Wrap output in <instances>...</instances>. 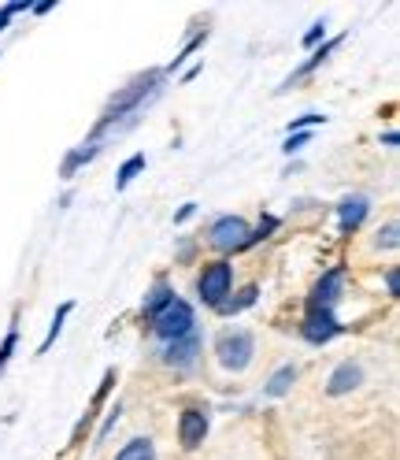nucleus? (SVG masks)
Listing matches in <instances>:
<instances>
[{
    "instance_id": "1",
    "label": "nucleus",
    "mask_w": 400,
    "mask_h": 460,
    "mask_svg": "<svg viewBox=\"0 0 400 460\" xmlns=\"http://www.w3.org/2000/svg\"><path fill=\"white\" fill-rule=\"evenodd\" d=\"M160 82H163V71H149V75H141L134 78L130 85H123V90L108 101L104 115H100V123L93 130V146H100V137L111 134V130H119V123H134V115H141V108H145L156 93H160Z\"/></svg>"
},
{
    "instance_id": "2",
    "label": "nucleus",
    "mask_w": 400,
    "mask_h": 460,
    "mask_svg": "<svg viewBox=\"0 0 400 460\" xmlns=\"http://www.w3.org/2000/svg\"><path fill=\"white\" fill-rule=\"evenodd\" d=\"M252 357H256V334L252 331H245V327H226V331H219V338H215V360L226 367V371H245L248 364H252Z\"/></svg>"
},
{
    "instance_id": "3",
    "label": "nucleus",
    "mask_w": 400,
    "mask_h": 460,
    "mask_svg": "<svg viewBox=\"0 0 400 460\" xmlns=\"http://www.w3.org/2000/svg\"><path fill=\"white\" fill-rule=\"evenodd\" d=\"M152 334L156 338H163V341H175V338H186V334H193L196 327V315H193V305L189 301H182V297H170L156 315H152Z\"/></svg>"
},
{
    "instance_id": "4",
    "label": "nucleus",
    "mask_w": 400,
    "mask_h": 460,
    "mask_svg": "<svg viewBox=\"0 0 400 460\" xmlns=\"http://www.w3.org/2000/svg\"><path fill=\"white\" fill-rule=\"evenodd\" d=\"M230 286H234V268L226 261H212L196 275V297L208 308H219L226 297H230Z\"/></svg>"
},
{
    "instance_id": "5",
    "label": "nucleus",
    "mask_w": 400,
    "mask_h": 460,
    "mask_svg": "<svg viewBox=\"0 0 400 460\" xmlns=\"http://www.w3.org/2000/svg\"><path fill=\"white\" fill-rule=\"evenodd\" d=\"M248 234H252V230H248V223L241 216H219L212 223V230H208V242L215 249H222V252H234V249L248 245Z\"/></svg>"
},
{
    "instance_id": "6",
    "label": "nucleus",
    "mask_w": 400,
    "mask_h": 460,
    "mask_svg": "<svg viewBox=\"0 0 400 460\" xmlns=\"http://www.w3.org/2000/svg\"><path fill=\"white\" fill-rule=\"evenodd\" d=\"M300 334H304L311 345H326V341H334L337 334H345V323H337L334 312H308L304 323H300Z\"/></svg>"
},
{
    "instance_id": "7",
    "label": "nucleus",
    "mask_w": 400,
    "mask_h": 460,
    "mask_svg": "<svg viewBox=\"0 0 400 460\" xmlns=\"http://www.w3.org/2000/svg\"><path fill=\"white\" fill-rule=\"evenodd\" d=\"M341 282H345V268H330L319 282L316 290L308 297V312H334L337 297H341Z\"/></svg>"
},
{
    "instance_id": "8",
    "label": "nucleus",
    "mask_w": 400,
    "mask_h": 460,
    "mask_svg": "<svg viewBox=\"0 0 400 460\" xmlns=\"http://www.w3.org/2000/svg\"><path fill=\"white\" fill-rule=\"evenodd\" d=\"M204 438H208V409H196V405L182 409V416H178V442H182V449L204 446Z\"/></svg>"
},
{
    "instance_id": "9",
    "label": "nucleus",
    "mask_w": 400,
    "mask_h": 460,
    "mask_svg": "<svg viewBox=\"0 0 400 460\" xmlns=\"http://www.w3.org/2000/svg\"><path fill=\"white\" fill-rule=\"evenodd\" d=\"M200 357V334H186V338H175V341H167V349L160 353V360L167 367H175V371H189Z\"/></svg>"
},
{
    "instance_id": "10",
    "label": "nucleus",
    "mask_w": 400,
    "mask_h": 460,
    "mask_svg": "<svg viewBox=\"0 0 400 460\" xmlns=\"http://www.w3.org/2000/svg\"><path fill=\"white\" fill-rule=\"evenodd\" d=\"M367 212H370V200L367 197H345L337 205V226H341V234H352V230L367 219Z\"/></svg>"
},
{
    "instance_id": "11",
    "label": "nucleus",
    "mask_w": 400,
    "mask_h": 460,
    "mask_svg": "<svg viewBox=\"0 0 400 460\" xmlns=\"http://www.w3.org/2000/svg\"><path fill=\"white\" fill-rule=\"evenodd\" d=\"M360 383H363V367H360L356 360H345V364L334 367V376H330V383H326V394H330V397H341V394L356 390Z\"/></svg>"
},
{
    "instance_id": "12",
    "label": "nucleus",
    "mask_w": 400,
    "mask_h": 460,
    "mask_svg": "<svg viewBox=\"0 0 400 460\" xmlns=\"http://www.w3.org/2000/svg\"><path fill=\"white\" fill-rule=\"evenodd\" d=\"M341 41H345V38H330V41H323V45H319V49H316V52H311V56H308V60L300 64V71H293V75H290V82H285V90H290V85H297V82H300L304 75H311V71H316V67H319V64L326 60V56H330V52H334V49H337Z\"/></svg>"
},
{
    "instance_id": "13",
    "label": "nucleus",
    "mask_w": 400,
    "mask_h": 460,
    "mask_svg": "<svg viewBox=\"0 0 400 460\" xmlns=\"http://www.w3.org/2000/svg\"><path fill=\"white\" fill-rule=\"evenodd\" d=\"M170 297H175V290H170V282H167V279H156V282H152V290L145 294V305H141V312H145V320H152V315H156Z\"/></svg>"
},
{
    "instance_id": "14",
    "label": "nucleus",
    "mask_w": 400,
    "mask_h": 460,
    "mask_svg": "<svg viewBox=\"0 0 400 460\" xmlns=\"http://www.w3.org/2000/svg\"><path fill=\"white\" fill-rule=\"evenodd\" d=\"M116 460H160V456H156V442L134 435V438L116 453Z\"/></svg>"
},
{
    "instance_id": "15",
    "label": "nucleus",
    "mask_w": 400,
    "mask_h": 460,
    "mask_svg": "<svg viewBox=\"0 0 400 460\" xmlns=\"http://www.w3.org/2000/svg\"><path fill=\"white\" fill-rule=\"evenodd\" d=\"M293 379H297V364H282L271 376V383L264 386V394L267 397H285V394H290V386H293Z\"/></svg>"
},
{
    "instance_id": "16",
    "label": "nucleus",
    "mask_w": 400,
    "mask_h": 460,
    "mask_svg": "<svg viewBox=\"0 0 400 460\" xmlns=\"http://www.w3.org/2000/svg\"><path fill=\"white\" fill-rule=\"evenodd\" d=\"M71 312H74V305H71V301H64L60 308H56V315H52V327H48L45 341L38 345V353H48V349H52V341L60 338V331H64V323H67V315H71Z\"/></svg>"
},
{
    "instance_id": "17",
    "label": "nucleus",
    "mask_w": 400,
    "mask_h": 460,
    "mask_svg": "<svg viewBox=\"0 0 400 460\" xmlns=\"http://www.w3.org/2000/svg\"><path fill=\"white\" fill-rule=\"evenodd\" d=\"M256 297H260V290H256V286H245V290H241L238 297H226V301L219 305V312H222V315H234V312H241V308L256 305Z\"/></svg>"
},
{
    "instance_id": "18",
    "label": "nucleus",
    "mask_w": 400,
    "mask_h": 460,
    "mask_svg": "<svg viewBox=\"0 0 400 460\" xmlns=\"http://www.w3.org/2000/svg\"><path fill=\"white\" fill-rule=\"evenodd\" d=\"M141 171H145V156L137 153V156H130V160L119 167V175H116V190H126V186H130V182L141 175Z\"/></svg>"
},
{
    "instance_id": "19",
    "label": "nucleus",
    "mask_w": 400,
    "mask_h": 460,
    "mask_svg": "<svg viewBox=\"0 0 400 460\" xmlns=\"http://www.w3.org/2000/svg\"><path fill=\"white\" fill-rule=\"evenodd\" d=\"M97 153H100V146H93V141H90V149H74V153H67V160H64V179H71L74 171H78L82 164H90Z\"/></svg>"
},
{
    "instance_id": "20",
    "label": "nucleus",
    "mask_w": 400,
    "mask_h": 460,
    "mask_svg": "<svg viewBox=\"0 0 400 460\" xmlns=\"http://www.w3.org/2000/svg\"><path fill=\"white\" fill-rule=\"evenodd\" d=\"M15 345H19V327H12V331H8V338L0 341V371L8 367V360H12V353H15Z\"/></svg>"
},
{
    "instance_id": "21",
    "label": "nucleus",
    "mask_w": 400,
    "mask_h": 460,
    "mask_svg": "<svg viewBox=\"0 0 400 460\" xmlns=\"http://www.w3.org/2000/svg\"><path fill=\"white\" fill-rule=\"evenodd\" d=\"M204 38H208V31H204V34H196V38H193V41H189V45H186V49H182V52H178V56H175V64H170V67H167V71H175V67H182V64H186V60H189V56H193V52H196V49H200V45H204Z\"/></svg>"
},
{
    "instance_id": "22",
    "label": "nucleus",
    "mask_w": 400,
    "mask_h": 460,
    "mask_svg": "<svg viewBox=\"0 0 400 460\" xmlns=\"http://www.w3.org/2000/svg\"><path fill=\"white\" fill-rule=\"evenodd\" d=\"M316 123H326V115H316V111H308V115H300V119H293V123H290V134H300V130L316 127Z\"/></svg>"
},
{
    "instance_id": "23",
    "label": "nucleus",
    "mask_w": 400,
    "mask_h": 460,
    "mask_svg": "<svg viewBox=\"0 0 400 460\" xmlns=\"http://www.w3.org/2000/svg\"><path fill=\"white\" fill-rule=\"evenodd\" d=\"M308 141H311V134H308V130L290 134V137H285V146H282V153H290V156H293V153H300V149L308 146Z\"/></svg>"
},
{
    "instance_id": "24",
    "label": "nucleus",
    "mask_w": 400,
    "mask_h": 460,
    "mask_svg": "<svg viewBox=\"0 0 400 460\" xmlns=\"http://www.w3.org/2000/svg\"><path fill=\"white\" fill-rule=\"evenodd\" d=\"M319 41H326V26H323V22H316V26H311V31L304 34V45H308V49H316Z\"/></svg>"
},
{
    "instance_id": "25",
    "label": "nucleus",
    "mask_w": 400,
    "mask_h": 460,
    "mask_svg": "<svg viewBox=\"0 0 400 460\" xmlns=\"http://www.w3.org/2000/svg\"><path fill=\"white\" fill-rule=\"evenodd\" d=\"M378 249H396V223H389L386 230H378Z\"/></svg>"
},
{
    "instance_id": "26",
    "label": "nucleus",
    "mask_w": 400,
    "mask_h": 460,
    "mask_svg": "<svg viewBox=\"0 0 400 460\" xmlns=\"http://www.w3.org/2000/svg\"><path fill=\"white\" fill-rule=\"evenodd\" d=\"M116 423H119V405H116V409H111V416L104 420V427H100V435H97V446H100V442H104V438L111 435V427H116Z\"/></svg>"
},
{
    "instance_id": "27",
    "label": "nucleus",
    "mask_w": 400,
    "mask_h": 460,
    "mask_svg": "<svg viewBox=\"0 0 400 460\" xmlns=\"http://www.w3.org/2000/svg\"><path fill=\"white\" fill-rule=\"evenodd\" d=\"M386 290H389L393 297H396V290H400V271H396V268L386 271Z\"/></svg>"
},
{
    "instance_id": "28",
    "label": "nucleus",
    "mask_w": 400,
    "mask_h": 460,
    "mask_svg": "<svg viewBox=\"0 0 400 460\" xmlns=\"http://www.w3.org/2000/svg\"><path fill=\"white\" fill-rule=\"evenodd\" d=\"M193 212H196V205H186V208H182V212H178V216H175V223H186V219H189V216H193Z\"/></svg>"
},
{
    "instance_id": "29",
    "label": "nucleus",
    "mask_w": 400,
    "mask_h": 460,
    "mask_svg": "<svg viewBox=\"0 0 400 460\" xmlns=\"http://www.w3.org/2000/svg\"><path fill=\"white\" fill-rule=\"evenodd\" d=\"M8 19H12V12H8V8H0V31L8 26Z\"/></svg>"
}]
</instances>
